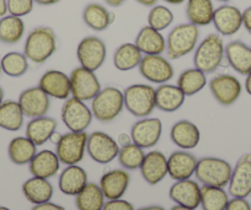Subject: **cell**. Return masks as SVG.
I'll use <instances>...</instances> for the list:
<instances>
[{"label": "cell", "instance_id": "1", "mask_svg": "<svg viewBox=\"0 0 251 210\" xmlns=\"http://www.w3.org/2000/svg\"><path fill=\"white\" fill-rule=\"evenodd\" d=\"M57 50V36L47 26L36 27L28 33L24 46V54L30 62L42 64L47 62Z\"/></svg>", "mask_w": 251, "mask_h": 210}, {"label": "cell", "instance_id": "2", "mask_svg": "<svg viewBox=\"0 0 251 210\" xmlns=\"http://www.w3.org/2000/svg\"><path fill=\"white\" fill-rule=\"evenodd\" d=\"M224 58L226 46L223 38L218 33H211L195 49L194 64L204 74H211L221 67Z\"/></svg>", "mask_w": 251, "mask_h": 210}, {"label": "cell", "instance_id": "3", "mask_svg": "<svg viewBox=\"0 0 251 210\" xmlns=\"http://www.w3.org/2000/svg\"><path fill=\"white\" fill-rule=\"evenodd\" d=\"M199 27L192 23H180L169 32L166 38V55L176 60L194 52L199 42Z\"/></svg>", "mask_w": 251, "mask_h": 210}, {"label": "cell", "instance_id": "4", "mask_svg": "<svg viewBox=\"0 0 251 210\" xmlns=\"http://www.w3.org/2000/svg\"><path fill=\"white\" fill-rule=\"evenodd\" d=\"M90 108L94 118H96L99 122H112L125 108L123 91L115 86L101 89L100 93L91 100Z\"/></svg>", "mask_w": 251, "mask_h": 210}, {"label": "cell", "instance_id": "5", "mask_svg": "<svg viewBox=\"0 0 251 210\" xmlns=\"http://www.w3.org/2000/svg\"><path fill=\"white\" fill-rule=\"evenodd\" d=\"M125 107L132 116L146 118L155 110V89L147 84H134L123 91Z\"/></svg>", "mask_w": 251, "mask_h": 210}, {"label": "cell", "instance_id": "6", "mask_svg": "<svg viewBox=\"0 0 251 210\" xmlns=\"http://www.w3.org/2000/svg\"><path fill=\"white\" fill-rule=\"evenodd\" d=\"M231 172L233 167L228 161L208 156L199 160L195 175L203 186L224 188L229 185Z\"/></svg>", "mask_w": 251, "mask_h": 210}, {"label": "cell", "instance_id": "7", "mask_svg": "<svg viewBox=\"0 0 251 210\" xmlns=\"http://www.w3.org/2000/svg\"><path fill=\"white\" fill-rule=\"evenodd\" d=\"M89 134L86 132H71L63 134L57 143L55 154L62 163L78 165L84 159Z\"/></svg>", "mask_w": 251, "mask_h": 210}, {"label": "cell", "instance_id": "8", "mask_svg": "<svg viewBox=\"0 0 251 210\" xmlns=\"http://www.w3.org/2000/svg\"><path fill=\"white\" fill-rule=\"evenodd\" d=\"M60 118L71 132H85L91 124L94 116L86 102L69 97L63 103Z\"/></svg>", "mask_w": 251, "mask_h": 210}, {"label": "cell", "instance_id": "9", "mask_svg": "<svg viewBox=\"0 0 251 210\" xmlns=\"http://www.w3.org/2000/svg\"><path fill=\"white\" fill-rule=\"evenodd\" d=\"M107 57L105 42L96 36H88L79 42L76 47V58L80 67L91 71L100 69Z\"/></svg>", "mask_w": 251, "mask_h": 210}, {"label": "cell", "instance_id": "10", "mask_svg": "<svg viewBox=\"0 0 251 210\" xmlns=\"http://www.w3.org/2000/svg\"><path fill=\"white\" fill-rule=\"evenodd\" d=\"M138 69L147 81L158 85L170 81L175 74L171 62L163 54L143 55Z\"/></svg>", "mask_w": 251, "mask_h": 210}, {"label": "cell", "instance_id": "11", "mask_svg": "<svg viewBox=\"0 0 251 210\" xmlns=\"http://www.w3.org/2000/svg\"><path fill=\"white\" fill-rule=\"evenodd\" d=\"M69 79H71L72 97H75L84 102L93 100L102 89L95 71H91L86 68L78 67L73 69Z\"/></svg>", "mask_w": 251, "mask_h": 210}, {"label": "cell", "instance_id": "12", "mask_svg": "<svg viewBox=\"0 0 251 210\" xmlns=\"http://www.w3.org/2000/svg\"><path fill=\"white\" fill-rule=\"evenodd\" d=\"M86 151L95 163L106 165L117 158L120 145L107 133L94 132L88 138Z\"/></svg>", "mask_w": 251, "mask_h": 210}, {"label": "cell", "instance_id": "13", "mask_svg": "<svg viewBox=\"0 0 251 210\" xmlns=\"http://www.w3.org/2000/svg\"><path fill=\"white\" fill-rule=\"evenodd\" d=\"M209 90L217 102L222 106H230L240 97L243 86L234 75L218 74L209 81Z\"/></svg>", "mask_w": 251, "mask_h": 210}, {"label": "cell", "instance_id": "14", "mask_svg": "<svg viewBox=\"0 0 251 210\" xmlns=\"http://www.w3.org/2000/svg\"><path fill=\"white\" fill-rule=\"evenodd\" d=\"M161 133L163 123L159 118H141L132 125V141L143 149H151L158 144Z\"/></svg>", "mask_w": 251, "mask_h": 210}, {"label": "cell", "instance_id": "15", "mask_svg": "<svg viewBox=\"0 0 251 210\" xmlns=\"http://www.w3.org/2000/svg\"><path fill=\"white\" fill-rule=\"evenodd\" d=\"M18 102L20 103L25 117L32 119V118L47 116L50 106V97L40 86H33L26 89L20 93Z\"/></svg>", "mask_w": 251, "mask_h": 210}, {"label": "cell", "instance_id": "16", "mask_svg": "<svg viewBox=\"0 0 251 210\" xmlns=\"http://www.w3.org/2000/svg\"><path fill=\"white\" fill-rule=\"evenodd\" d=\"M228 186L229 193L234 198H246L251 194V154L239 159Z\"/></svg>", "mask_w": 251, "mask_h": 210}, {"label": "cell", "instance_id": "17", "mask_svg": "<svg viewBox=\"0 0 251 210\" xmlns=\"http://www.w3.org/2000/svg\"><path fill=\"white\" fill-rule=\"evenodd\" d=\"M212 23L221 36H233L243 27V11L234 5L224 4L214 10Z\"/></svg>", "mask_w": 251, "mask_h": 210}, {"label": "cell", "instance_id": "18", "mask_svg": "<svg viewBox=\"0 0 251 210\" xmlns=\"http://www.w3.org/2000/svg\"><path fill=\"white\" fill-rule=\"evenodd\" d=\"M38 86L47 93L50 97L57 100H68L72 96L71 79L69 75L60 70H48L41 76Z\"/></svg>", "mask_w": 251, "mask_h": 210}, {"label": "cell", "instance_id": "19", "mask_svg": "<svg viewBox=\"0 0 251 210\" xmlns=\"http://www.w3.org/2000/svg\"><path fill=\"white\" fill-rule=\"evenodd\" d=\"M169 197L175 204L197 209L201 205V187L191 178L176 181L170 187Z\"/></svg>", "mask_w": 251, "mask_h": 210}, {"label": "cell", "instance_id": "20", "mask_svg": "<svg viewBox=\"0 0 251 210\" xmlns=\"http://www.w3.org/2000/svg\"><path fill=\"white\" fill-rule=\"evenodd\" d=\"M197 163L199 160L191 153L175 151L168 158V175L175 181L190 180L195 175Z\"/></svg>", "mask_w": 251, "mask_h": 210}, {"label": "cell", "instance_id": "21", "mask_svg": "<svg viewBox=\"0 0 251 210\" xmlns=\"http://www.w3.org/2000/svg\"><path fill=\"white\" fill-rule=\"evenodd\" d=\"M139 170L147 183L151 186L158 185L168 175V158L161 151H151L146 154Z\"/></svg>", "mask_w": 251, "mask_h": 210}, {"label": "cell", "instance_id": "22", "mask_svg": "<svg viewBox=\"0 0 251 210\" xmlns=\"http://www.w3.org/2000/svg\"><path fill=\"white\" fill-rule=\"evenodd\" d=\"M170 138L173 143L182 150H191L199 145L201 132L194 122L181 119L171 127Z\"/></svg>", "mask_w": 251, "mask_h": 210}, {"label": "cell", "instance_id": "23", "mask_svg": "<svg viewBox=\"0 0 251 210\" xmlns=\"http://www.w3.org/2000/svg\"><path fill=\"white\" fill-rule=\"evenodd\" d=\"M128 172L126 170H111L103 173L100 180V188L107 200L121 199L129 186Z\"/></svg>", "mask_w": 251, "mask_h": 210}, {"label": "cell", "instance_id": "24", "mask_svg": "<svg viewBox=\"0 0 251 210\" xmlns=\"http://www.w3.org/2000/svg\"><path fill=\"white\" fill-rule=\"evenodd\" d=\"M88 183V173L83 167L78 165H69L60 173L58 187L63 194L75 197Z\"/></svg>", "mask_w": 251, "mask_h": 210}, {"label": "cell", "instance_id": "25", "mask_svg": "<svg viewBox=\"0 0 251 210\" xmlns=\"http://www.w3.org/2000/svg\"><path fill=\"white\" fill-rule=\"evenodd\" d=\"M226 59L241 75L246 76L251 71V47L241 41H233L226 46Z\"/></svg>", "mask_w": 251, "mask_h": 210}, {"label": "cell", "instance_id": "26", "mask_svg": "<svg viewBox=\"0 0 251 210\" xmlns=\"http://www.w3.org/2000/svg\"><path fill=\"white\" fill-rule=\"evenodd\" d=\"M186 96L173 84H161L155 89V106L158 110L166 113H173L180 110L185 103Z\"/></svg>", "mask_w": 251, "mask_h": 210}, {"label": "cell", "instance_id": "27", "mask_svg": "<svg viewBox=\"0 0 251 210\" xmlns=\"http://www.w3.org/2000/svg\"><path fill=\"white\" fill-rule=\"evenodd\" d=\"M134 45L143 53V55L163 54L166 50V40L160 31L144 26L137 35Z\"/></svg>", "mask_w": 251, "mask_h": 210}, {"label": "cell", "instance_id": "28", "mask_svg": "<svg viewBox=\"0 0 251 210\" xmlns=\"http://www.w3.org/2000/svg\"><path fill=\"white\" fill-rule=\"evenodd\" d=\"M28 165H30V172L32 173L33 177L50 180V177H54L59 171L60 161L54 151L42 150L36 154Z\"/></svg>", "mask_w": 251, "mask_h": 210}, {"label": "cell", "instance_id": "29", "mask_svg": "<svg viewBox=\"0 0 251 210\" xmlns=\"http://www.w3.org/2000/svg\"><path fill=\"white\" fill-rule=\"evenodd\" d=\"M57 127L58 123L54 118L47 116L32 118L26 127V137L33 141L36 146H41L50 139L53 133L57 130Z\"/></svg>", "mask_w": 251, "mask_h": 210}, {"label": "cell", "instance_id": "30", "mask_svg": "<svg viewBox=\"0 0 251 210\" xmlns=\"http://www.w3.org/2000/svg\"><path fill=\"white\" fill-rule=\"evenodd\" d=\"M83 20L85 25L96 32H101L110 27L115 21V14L108 11L106 6L98 3H90L83 11Z\"/></svg>", "mask_w": 251, "mask_h": 210}, {"label": "cell", "instance_id": "31", "mask_svg": "<svg viewBox=\"0 0 251 210\" xmlns=\"http://www.w3.org/2000/svg\"><path fill=\"white\" fill-rule=\"evenodd\" d=\"M214 5L212 0H187L186 16L188 23L197 26H208L213 21Z\"/></svg>", "mask_w": 251, "mask_h": 210}, {"label": "cell", "instance_id": "32", "mask_svg": "<svg viewBox=\"0 0 251 210\" xmlns=\"http://www.w3.org/2000/svg\"><path fill=\"white\" fill-rule=\"evenodd\" d=\"M23 193L28 202L37 205L50 202L53 197V187L46 178L32 177L24 182Z\"/></svg>", "mask_w": 251, "mask_h": 210}, {"label": "cell", "instance_id": "33", "mask_svg": "<svg viewBox=\"0 0 251 210\" xmlns=\"http://www.w3.org/2000/svg\"><path fill=\"white\" fill-rule=\"evenodd\" d=\"M8 154L15 165H27L37 154V146L27 137H16L9 143Z\"/></svg>", "mask_w": 251, "mask_h": 210}, {"label": "cell", "instance_id": "34", "mask_svg": "<svg viewBox=\"0 0 251 210\" xmlns=\"http://www.w3.org/2000/svg\"><path fill=\"white\" fill-rule=\"evenodd\" d=\"M143 53L134 43H123L113 54V65L120 71H129L139 67Z\"/></svg>", "mask_w": 251, "mask_h": 210}, {"label": "cell", "instance_id": "35", "mask_svg": "<svg viewBox=\"0 0 251 210\" xmlns=\"http://www.w3.org/2000/svg\"><path fill=\"white\" fill-rule=\"evenodd\" d=\"M24 119L25 115L18 101H3L0 105V128L9 132H18L23 128Z\"/></svg>", "mask_w": 251, "mask_h": 210}, {"label": "cell", "instance_id": "36", "mask_svg": "<svg viewBox=\"0 0 251 210\" xmlns=\"http://www.w3.org/2000/svg\"><path fill=\"white\" fill-rule=\"evenodd\" d=\"M176 85L178 86V89L182 91L186 97L194 96L206 88L207 76L203 71L197 68L186 69L178 75Z\"/></svg>", "mask_w": 251, "mask_h": 210}, {"label": "cell", "instance_id": "37", "mask_svg": "<svg viewBox=\"0 0 251 210\" xmlns=\"http://www.w3.org/2000/svg\"><path fill=\"white\" fill-rule=\"evenodd\" d=\"M25 33V23L23 18L5 15L0 18V42L5 45H16Z\"/></svg>", "mask_w": 251, "mask_h": 210}, {"label": "cell", "instance_id": "38", "mask_svg": "<svg viewBox=\"0 0 251 210\" xmlns=\"http://www.w3.org/2000/svg\"><path fill=\"white\" fill-rule=\"evenodd\" d=\"M105 199L100 186L88 183L84 189L75 195V204L79 210H102L106 203Z\"/></svg>", "mask_w": 251, "mask_h": 210}, {"label": "cell", "instance_id": "39", "mask_svg": "<svg viewBox=\"0 0 251 210\" xmlns=\"http://www.w3.org/2000/svg\"><path fill=\"white\" fill-rule=\"evenodd\" d=\"M229 202L228 193L222 187H201V207L203 210H226Z\"/></svg>", "mask_w": 251, "mask_h": 210}, {"label": "cell", "instance_id": "40", "mask_svg": "<svg viewBox=\"0 0 251 210\" xmlns=\"http://www.w3.org/2000/svg\"><path fill=\"white\" fill-rule=\"evenodd\" d=\"M28 62L30 60L27 57L20 52H9L0 59L3 73L11 78H20L25 75L28 70Z\"/></svg>", "mask_w": 251, "mask_h": 210}, {"label": "cell", "instance_id": "41", "mask_svg": "<svg viewBox=\"0 0 251 210\" xmlns=\"http://www.w3.org/2000/svg\"><path fill=\"white\" fill-rule=\"evenodd\" d=\"M144 156H146L144 149L137 144L131 143L129 145L120 148L117 158L122 167H125L126 170H137V168H141Z\"/></svg>", "mask_w": 251, "mask_h": 210}, {"label": "cell", "instance_id": "42", "mask_svg": "<svg viewBox=\"0 0 251 210\" xmlns=\"http://www.w3.org/2000/svg\"><path fill=\"white\" fill-rule=\"evenodd\" d=\"M174 14L169 8L164 5L151 6L148 14V26L158 31H164L173 23Z\"/></svg>", "mask_w": 251, "mask_h": 210}, {"label": "cell", "instance_id": "43", "mask_svg": "<svg viewBox=\"0 0 251 210\" xmlns=\"http://www.w3.org/2000/svg\"><path fill=\"white\" fill-rule=\"evenodd\" d=\"M33 5H35L33 0H6L8 13L10 15L19 16V18H23V16L32 13Z\"/></svg>", "mask_w": 251, "mask_h": 210}, {"label": "cell", "instance_id": "44", "mask_svg": "<svg viewBox=\"0 0 251 210\" xmlns=\"http://www.w3.org/2000/svg\"><path fill=\"white\" fill-rule=\"evenodd\" d=\"M102 210H134V207L132 205V203L121 198V199L107 200L103 205Z\"/></svg>", "mask_w": 251, "mask_h": 210}, {"label": "cell", "instance_id": "45", "mask_svg": "<svg viewBox=\"0 0 251 210\" xmlns=\"http://www.w3.org/2000/svg\"><path fill=\"white\" fill-rule=\"evenodd\" d=\"M226 210H251V205L246 198L233 197V199H229Z\"/></svg>", "mask_w": 251, "mask_h": 210}, {"label": "cell", "instance_id": "46", "mask_svg": "<svg viewBox=\"0 0 251 210\" xmlns=\"http://www.w3.org/2000/svg\"><path fill=\"white\" fill-rule=\"evenodd\" d=\"M31 210H66V209L59 204H55V203H52V202H47V203H42V204L35 205Z\"/></svg>", "mask_w": 251, "mask_h": 210}, {"label": "cell", "instance_id": "47", "mask_svg": "<svg viewBox=\"0 0 251 210\" xmlns=\"http://www.w3.org/2000/svg\"><path fill=\"white\" fill-rule=\"evenodd\" d=\"M243 26L251 35V5L243 11Z\"/></svg>", "mask_w": 251, "mask_h": 210}, {"label": "cell", "instance_id": "48", "mask_svg": "<svg viewBox=\"0 0 251 210\" xmlns=\"http://www.w3.org/2000/svg\"><path fill=\"white\" fill-rule=\"evenodd\" d=\"M131 143H133V141H132L131 134H127V133H120V134H118L117 144L120 145V148H122V146H126V145H129Z\"/></svg>", "mask_w": 251, "mask_h": 210}, {"label": "cell", "instance_id": "49", "mask_svg": "<svg viewBox=\"0 0 251 210\" xmlns=\"http://www.w3.org/2000/svg\"><path fill=\"white\" fill-rule=\"evenodd\" d=\"M35 3H37L38 5L42 6H50V5H54V4H58L60 0H33Z\"/></svg>", "mask_w": 251, "mask_h": 210}, {"label": "cell", "instance_id": "50", "mask_svg": "<svg viewBox=\"0 0 251 210\" xmlns=\"http://www.w3.org/2000/svg\"><path fill=\"white\" fill-rule=\"evenodd\" d=\"M105 1L108 6H112V8H118V6H121L123 3H125L126 0H105Z\"/></svg>", "mask_w": 251, "mask_h": 210}, {"label": "cell", "instance_id": "51", "mask_svg": "<svg viewBox=\"0 0 251 210\" xmlns=\"http://www.w3.org/2000/svg\"><path fill=\"white\" fill-rule=\"evenodd\" d=\"M8 14V8H6V0H0V18H3Z\"/></svg>", "mask_w": 251, "mask_h": 210}, {"label": "cell", "instance_id": "52", "mask_svg": "<svg viewBox=\"0 0 251 210\" xmlns=\"http://www.w3.org/2000/svg\"><path fill=\"white\" fill-rule=\"evenodd\" d=\"M137 3H139L141 5L143 6H154L156 3H158V0H136Z\"/></svg>", "mask_w": 251, "mask_h": 210}, {"label": "cell", "instance_id": "53", "mask_svg": "<svg viewBox=\"0 0 251 210\" xmlns=\"http://www.w3.org/2000/svg\"><path fill=\"white\" fill-rule=\"evenodd\" d=\"M245 90H246V93H248L249 95L251 96V71L248 74V75H246V79H245Z\"/></svg>", "mask_w": 251, "mask_h": 210}, {"label": "cell", "instance_id": "54", "mask_svg": "<svg viewBox=\"0 0 251 210\" xmlns=\"http://www.w3.org/2000/svg\"><path fill=\"white\" fill-rule=\"evenodd\" d=\"M62 135H63V134H60L59 132H57V130H55V132L52 134V137H50V141H52L53 144H55V145H57V143L60 140V138H62Z\"/></svg>", "mask_w": 251, "mask_h": 210}, {"label": "cell", "instance_id": "55", "mask_svg": "<svg viewBox=\"0 0 251 210\" xmlns=\"http://www.w3.org/2000/svg\"><path fill=\"white\" fill-rule=\"evenodd\" d=\"M137 210H165L163 207H159V205H149V207H143L139 208Z\"/></svg>", "mask_w": 251, "mask_h": 210}, {"label": "cell", "instance_id": "56", "mask_svg": "<svg viewBox=\"0 0 251 210\" xmlns=\"http://www.w3.org/2000/svg\"><path fill=\"white\" fill-rule=\"evenodd\" d=\"M170 210H196V209H194V208H188V207H183V205L176 204L175 207L171 208Z\"/></svg>", "mask_w": 251, "mask_h": 210}, {"label": "cell", "instance_id": "57", "mask_svg": "<svg viewBox=\"0 0 251 210\" xmlns=\"http://www.w3.org/2000/svg\"><path fill=\"white\" fill-rule=\"evenodd\" d=\"M165 3L171 4V5H180V4L185 3L186 0H164Z\"/></svg>", "mask_w": 251, "mask_h": 210}, {"label": "cell", "instance_id": "58", "mask_svg": "<svg viewBox=\"0 0 251 210\" xmlns=\"http://www.w3.org/2000/svg\"><path fill=\"white\" fill-rule=\"evenodd\" d=\"M3 101H4V90L3 88L0 86V105L3 103Z\"/></svg>", "mask_w": 251, "mask_h": 210}, {"label": "cell", "instance_id": "59", "mask_svg": "<svg viewBox=\"0 0 251 210\" xmlns=\"http://www.w3.org/2000/svg\"><path fill=\"white\" fill-rule=\"evenodd\" d=\"M0 210H11V209H9V208L6 207H0Z\"/></svg>", "mask_w": 251, "mask_h": 210}, {"label": "cell", "instance_id": "60", "mask_svg": "<svg viewBox=\"0 0 251 210\" xmlns=\"http://www.w3.org/2000/svg\"><path fill=\"white\" fill-rule=\"evenodd\" d=\"M217 1H221V3H228L229 0H217Z\"/></svg>", "mask_w": 251, "mask_h": 210}, {"label": "cell", "instance_id": "61", "mask_svg": "<svg viewBox=\"0 0 251 210\" xmlns=\"http://www.w3.org/2000/svg\"><path fill=\"white\" fill-rule=\"evenodd\" d=\"M1 73H3V70H1V63H0V75H1Z\"/></svg>", "mask_w": 251, "mask_h": 210}]
</instances>
